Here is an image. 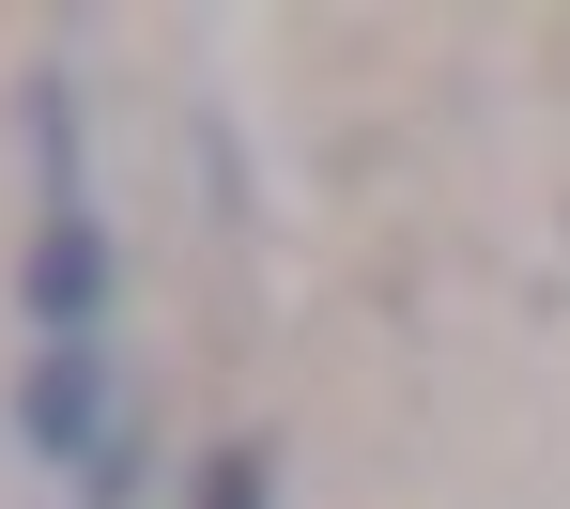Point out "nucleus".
Returning a JSON list of instances; mask_svg holds the SVG:
<instances>
[{
  "label": "nucleus",
  "mask_w": 570,
  "mask_h": 509,
  "mask_svg": "<svg viewBox=\"0 0 570 509\" xmlns=\"http://www.w3.org/2000/svg\"><path fill=\"white\" fill-rule=\"evenodd\" d=\"M16 432H31L47 463H94V479H108V448H124V432H108V355H94V340H47V355H31Z\"/></svg>",
  "instance_id": "nucleus-1"
},
{
  "label": "nucleus",
  "mask_w": 570,
  "mask_h": 509,
  "mask_svg": "<svg viewBox=\"0 0 570 509\" xmlns=\"http://www.w3.org/2000/svg\"><path fill=\"white\" fill-rule=\"evenodd\" d=\"M31 309H47V340H94V309H108V232L78 202L31 232Z\"/></svg>",
  "instance_id": "nucleus-2"
},
{
  "label": "nucleus",
  "mask_w": 570,
  "mask_h": 509,
  "mask_svg": "<svg viewBox=\"0 0 570 509\" xmlns=\"http://www.w3.org/2000/svg\"><path fill=\"white\" fill-rule=\"evenodd\" d=\"M200 509H278V448H216L200 463Z\"/></svg>",
  "instance_id": "nucleus-3"
}]
</instances>
